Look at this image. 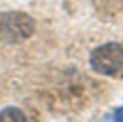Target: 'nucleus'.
Here are the masks:
<instances>
[{
	"label": "nucleus",
	"instance_id": "1",
	"mask_svg": "<svg viewBox=\"0 0 123 122\" xmlns=\"http://www.w3.org/2000/svg\"><path fill=\"white\" fill-rule=\"evenodd\" d=\"M36 29L35 19L20 10L0 12V42L19 44L29 39Z\"/></svg>",
	"mask_w": 123,
	"mask_h": 122
},
{
	"label": "nucleus",
	"instance_id": "3",
	"mask_svg": "<svg viewBox=\"0 0 123 122\" xmlns=\"http://www.w3.org/2000/svg\"><path fill=\"white\" fill-rule=\"evenodd\" d=\"M0 122H29L25 112L16 106H6L0 110Z\"/></svg>",
	"mask_w": 123,
	"mask_h": 122
},
{
	"label": "nucleus",
	"instance_id": "4",
	"mask_svg": "<svg viewBox=\"0 0 123 122\" xmlns=\"http://www.w3.org/2000/svg\"><path fill=\"white\" fill-rule=\"evenodd\" d=\"M113 122H123V106H119L113 112Z\"/></svg>",
	"mask_w": 123,
	"mask_h": 122
},
{
	"label": "nucleus",
	"instance_id": "2",
	"mask_svg": "<svg viewBox=\"0 0 123 122\" xmlns=\"http://www.w3.org/2000/svg\"><path fill=\"white\" fill-rule=\"evenodd\" d=\"M90 67L97 74H117L123 70V45L119 42H107L98 45L90 54Z\"/></svg>",
	"mask_w": 123,
	"mask_h": 122
}]
</instances>
